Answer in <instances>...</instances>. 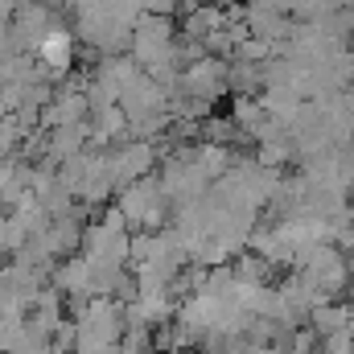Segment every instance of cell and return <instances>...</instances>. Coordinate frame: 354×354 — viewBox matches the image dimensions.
I'll return each instance as SVG.
<instances>
[{
    "instance_id": "6da1fadb",
    "label": "cell",
    "mask_w": 354,
    "mask_h": 354,
    "mask_svg": "<svg viewBox=\"0 0 354 354\" xmlns=\"http://www.w3.org/2000/svg\"><path fill=\"white\" fill-rule=\"evenodd\" d=\"M120 214H124V223L128 227H136V231H161L165 223H169V210H174V202L165 198V189H161V181L153 174L136 177V181H128V185H120Z\"/></svg>"
},
{
    "instance_id": "7a4b0ae2",
    "label": "cell",
    "mask_w": 354,
    "mask_h": 354,
    "mask_svg": "<svg viewBox=\"0 0 354 354\" xmlns=\"http://www.w3.org/2000/svg\"><path fill=\"white\" fill-rule=\"evenodd\" d=\"M227 66H231V58H223V54H202V58H194L189 66H181L177 91L218 103V99L227 95Z\"/></svg>"
},
{
    "instance_id": "3957f363",
    "label": "cell",
    "mask_w": 354,
    "mask_h": 354,
    "mask_svg": "<svg viewBox=\"0 0 354 354\" xmlns=\"http://www.w3.org/2000/svg\"><path fill=\"white\" fill-rule=\"evenodd\" d=\"M107 165H111V181L115 189L136 181V177L153 174L157 169V145L153 140H136V136H124L115 153H107Z\"/></svg>"
},
{
    "instance_id": "277c9868",
    "label": "cell",
    "mask_w": 354,
    "mask_h": 354,
    "mask_svg": "<svg viewBox=\"0 0 354 354\" xmlns=\"http://www.w3.org/2000/svg\"><path fill=\"white\" fill-rule=\"evenodd\" d=\"M115 103L124 107L128 120H136V115H149V111H165V107H169V95H165V87H161L157 79H149L145 71H136V75L120 87V99H115Z\"/></svg>"
},
{
    "instance_id": "5b68a950",
    "label": "cell",
    "mask_w": 354,
    "mask_h": 354,
    "mask_svg": "<svg viewBox=\"0 0 354 354\" xmlns=\"http://www.w3.org/2000/svg\"><path fill=\"white\" fill-rule=\"evenodd\" d=\"M239 17H243V25H248V33H252V37L272 41V50H276V46L288 37V29H292L288 12H276V8H268V4H260V0L239 4Z\"/></svg>"
},
{
    "instance_id": "8992f818",
    "label": "cell",
    "mask_w": 354,
    "mask_h": 354,
    "mask_svg": "<svg viewBox=\"0 0 354 354\" xmlns=\"http://www.w3.org/2000/svg\"><path fill=\"white\" fill-rule=\"evenodd\" d=\"M305 326H309L317 338H322V334H342V330H354V305H351V301L330 297V301H322V305H313V309H309Z\"/></svg>"
},
{
    "instance_id": "52a82bcc",
    "label": "cell",
    "mask_w": 354,
    "mask_h": 354,
    "mask_svg": "<svg viewBox=\"0 0 354 354\" xmlns=\"http://www.w3.org/2000/svg\"><path fill=\"white\" fill-rule=\"evenodd\" d=\"M33 50H37V62H41L46 71H66V66L75 62V37H71L66 29H58V25H54Z\"/></svg>"
},
{
    "instance_id": "ba28073f",
    "label": "cell",
    "mask_w": 354,
    "mask_h": 354,
    "mask_svg": "<svg viewBox=\"0 0 354 354\" xmlns=\"http://www.w3.org/2000/svg\"><path fill=\"white\" fill-rule=\"evenodd\" d=\"M264 91V62L231 58L227 66V95H260Z\"/></svg>"
},
{
    "instance_id": "9c48e42d",
    "label": "cell",
    "mask_w": 354,
    "mask_h": 354,
    "mask_svg": "<svg viewBox=\"0 0 354 354\" xmlns=\"http://www.w3.org/2000/svg\"><path fill=\"white\" fill-rule=\"evenodd\" d=\"M83 115H87V95L79 87L62 91V95L46 107V124H50V128H58V124H79Z\"/></svg>"
},
{
    "instance_id": "30bf717a",
    "label": "cell",
    "mask_w": 354,
    "mask_h": 354,
    "mask_svg": "<svg viewBox=\"0 0 354 354\" xmlns=\"http://www.w3.org/2000/svg\"><path fill=\"white\" fill-rule=\"evenodd\" d=\"M231 272H235V280H243V284H272V276H276V268L268 264L260 252H252V248H243V252L231 260Z\"/></svg>"
},
{
    "instance_id": "8fae6325",
    "label": "cell",
    "mask_w": 354,
    "mask_h": 354,
    "mask_svg": "<svg viewBox=\"0 0 354 354\" xmlns=\"http://www.w3.org/2000/svg\"><path fill=\"white\" fill-rule=\"evenodd\" d=\"M231 145H214V140H194V161L210 174V181L214 177H223L227 174V165H231Z\"/></svg>"
},
{
    "instance_id": "7c38bea8",
    "label": "cell",
    "mask_w": 354,
    "mask_h": 354,
    "mask_svg": "<svg viewBox=\"0 0 354 354\" xmlns=\"http://www.w3.org/2000/svg\"><path fill=\"white\" fill-rule=\"evenodd\" d=\"M260 165H272V169H284L288 161H292V136L288 132H276V136H268L256 145V153H252Z\"/></svg>"
},
{
    "instance_id": "4fadbf2b",
    "label": "cell",
    "mask_w": 354,
    "mask_h": 354,
    "mask_svg": "<svg viewBox=\"0 0 354 354\" xmlns=\"http://www.w3.org/2000/svg\"><path fill=\"white\" fill-rule=\"evenodd\" d=\"M58 288H62V292H91L87 256H83V260H66V264L58 268Z\"/></svg>"
},
{
    "instance_id": "5bb4252c",
    "label": "cell",
    "mask_w": 354,
    "mask_h": 354,
    "mask_svg": "<svg viewBox=\"0 0 354 354\" xmlns=\"http://www.w3.org/2000/svg\"><path fill=\"white\" fill-rule=\"evenodd\" d=\"M231 58H243V62H268L272 58V41L264 37H243V41H235V50H231Z\"/></svg>"
},
{
    "instance_id": "9a60e30c",
    "label": "cell",
    "mask_w": 354,
    "mask_h": 354,
    "mask_svg": "<svg viewBox=\"0 0 354 354\" xmlns=\"http://www.w3.org/2000/svg\"><path fill=\"white\" fill-rule=\"evenodd\" d=\"M322 354H354V330H342V334H322Z\"/></svg>"
},
{
    "instance_id": "2e32d148",
    "label": "cell",
    "mask_w": 354,
    "mask_h": 354,
    "mask_svg": "<svg viewBox=\"0 0 354 354\" xmlns=\"http://www.w3.org/2000/svg\"><path fill=\"white\" fill-rule=\"evenodd\" d=\"M177 4H181V0H145V12H157V17H174V21H177Z\"/></svg>"
},
{
    "instance_id": "e0dca14e",
    "label": "cell",
    "mask_w": 354,
    "mask_h": 354,
    "mask_svg": "<svg viewBox=\"0 0 354 354\" xmlns=\"http://www.w3.org/2000/svg\"><path fill=\"white\" fill-rule=\"evenodd\" d=\"M181 354H189V351H181Z\"/></svg>"
}]
</instances>
